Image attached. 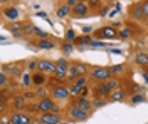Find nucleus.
<instances>
[{"mask_svg": "<svg viewBox=\"0 0 148 124\" xmlns=\"http://www.w3.org/2000/svg\"><path fill=\"white\" fill-rule=\"evenodd\" d=\"M69 96H71L69 86H64V84H56V86L51 89V97H52L54 101H66Z\"/></svg>", "mask_w": 148, "mask_h": 124, "instance_id": "39448f33", "label": "nucleus"}, {"mask_svg": "<svg viewBox=\"0 0 148 124\" xmlns=\"http://www.w3.org/2000/svg\"><path fill=\"white\" fill-rule=\"evenodd\" d=\"M125 97H126V92H125V89H120V87L110 94V99L113 102H121V101H125Z\"/></svg>", "mask_w": 148, "mask_h": 124, "instance_id": "4be33fe9", "label": "nucleus"}, {"mask_svg": "<svg viewBox=\"0 0 148 124\" xmlns=\"http://www.w3.org/2000/svg\"><path fill=\"white\" fill-rule=\"evenodd\" d=\"M36 111H39L40 114H44V112H57L59 107H57V104H56V101L52 97H42L36 104Z\"/></svg>", "mask_w": 148, "mask_h": 124, "instance_id": "f257e3e1", "label": "nucleus"}, {"mask_svg": "<svg viewBox=\"0 0 148 124\" xmlns=\"http://www.w3.org/2000/svg\"><path fill=\"white\" fill-rule=\"evenodd\" d=\"M69 69H71V64L69 60L64 57H61L57 62H56V72H54V77L57 81H62L66 77L69 76Z\"/></svg>", "mask_w": 148, "mask_h": 124, "instance_id": "f03ea898", "label": "nucleus"}, {"mask_svg": "<svg viewBox=\"0 0 148 124\" xmlns=\"http://www.w3.org/2000/svg\"><path fill=\"white\" fill-rule=\"evenodd\" d=\"M96 37L106 39V40H113V39L120 37V32L116 30V27H113V25H106V27H101L99 30H96Z\"/></svg>", "mask_w": 148, "mask_h": 124, "instance_id": "0eeeda50", "label": "nucleus"}, {"mask_svg": "<svg viewBox=\"0 0 148 124\" xmlns=\"http://www.w3.org/2000/svg\"><path fill=\"white\" fill-rule=\"evenodd\" d=\"M12 106H14L15 111H22L25 107V96H22V94L14 96L12 97Z\"/></svg>", "mask_w": 148, "mask_h": 124, "instance_id": "412c9836", "label": "nucleus"}, {"mask_svg": "<svg viewBox=\"0 0 148 124\" xmlns=\"http://www.w3.org/2000/svg\"><path fill=\"white\" fill-rule=\"evenodd\" d=\"M140 102H145V96L143 94H135L131 97V104H140Z\"/></svg>", "mask_w": 148, "mask_h": 124, "instance_id": "f704fd0d", "label": "nucleus"}, {"mask_svg": "<svg viewBox=\"0 0 148 124\" xmlns=\"http://www.w3.org/2000/svg\"><path fill=\"white\" fill-rule=\"evenodd\" d=\"M64 2H66V0H64Z\"/></svg>", "mask_w": 148, "mask_h": 124, "instance_id": "3c124183", "label": "nucleus"}, {"mask_svg": "<svg viewBox=\"0 0 148 124\" xmlns=\"http://www.w3.org/2000/svg\"><path fill=\"white\" fill-rule=\"evenodd\" d=\"M88 2V5H89V9L92 10H98V9H101V2L99 0H86Z\"/></svg>", "mask_w": 148, "mask_h": 124, "instance_id": "72a5a7b5", "label": "nucleus"}, {"mask_svg": "<svg viewBox=\"0 0 148 124\" xmlns=\"http://www.w3.org/2000/svg\"><path fill=\"white\" fill-rule=\"evenodd\" d=\"M37 17H44V19H47V15L44 14V12H40V14H37Z\"/></svg>", "mask_w": 148, "mask_h": 124, "instance_id": "a18cd8bd", "label": "nucleus"}, {"mask_svg": "<svg viewBox=\"0 0 148 124\" xmlns=\"http://www.w3.org/2000/svg\"><path fill=\"white\" fill-rule=\"evenodd\" d=\"M9 124H32V117L25 112H12L9 117Z\"/></svg>", "mask_w": 148, "mask_h": 124, "instance_id": "1a4fd4ad", "label": "nucleus"}, {"mask_svg": "<svg viewBox=\"0 0 148 124\" xmlns=\"http://www.w3.org/2000/svg\"><path fill=\"white\" fill-rule=\"evenodd\" d=\"M94 92L98 96H101V97H106V96H110L113 91H111L110 84L106 82V81H103V82H98L96 84V87H94Z\"/></svg>", "mask_w": 148, "mask_h": 124, "instance_id": "2eb2a0df", "label": "nucleus"}, {"mask_svg": "<svg viewBox=\"0 0 148 124\" xmlns=\"http://www.w3.org/2000/svg\"><path fill=\"white\" fill-rule=\"evenodd\" d=\"M10 67V76H15V77H18V76H22L24 72H22V67L20 66H15V64H12V66H9Z\"/></svg>", "mask_w": 148, "mask_h": 124, "instance_id": "c85d7f7f", "label": "nucleus"}, {"mask_svg": "<svg viewBox=\"0 0 148 124\" xmlns=\"http://www.w3.org/2000/svg\"><path fill=\"white\" fill-rule=\"evenodd\" d=\"M108 10H110V5H106V7H101V10H99V15H106V12H108Z\"/></svg>", "mask_w": 148, "mask_h": 124, "instance_id": "79ce46f5", "label": "nucleus"}, {"mask_svg": "<svg viewBox=\"0 0 148 124\" xmlns=\"http://www.w3.org/2000/svg\"><path fill=\"white\" fill-rule=\"evenodd\" d=\"M74 104L77 106V107H81V109H84V111H89V112H91V109H92V101H89L88 97H83V96H76Z\"/></svg>", "mask_w": 148, "mask_h": 124, "instance_id": "dca6fc26", "label": "nucleus"}, {"mask_svg": "<svg viewBox=\"0 0 148 124\" xmlns=\"http://www.w3.org/2000/svg\"><path fill=\"white\" fill-rule=\"evenodd\" d=\"M91 45H92V47H104L106 44H103V42H99V40H92Z\"/></svg>", "mask_w": 148, "mask_h": 124, "instance_id": "a19ab883", "label": "nucleus"}, {"mask_svg": "<svg viewBox=\"0 0 148 124\" xmlns=\"http://www.w3.org/2000/svg\"><path fill=\"white\" fill-rule=\"evenodd\" d=\"M37 70L39 72H42V74H52L54 76L56 72V62L52 60H49V59H40L39 62H37Z\"/></svg>", "mask_w": 148, "mask_h": 124, "instance_id": "6e6552de", "label": "nucleus"}, {"mask_svg": "<svg viewBox=\"0 0 148 124\" xmlns=\"http://www.w3.org/2000/svg\"><path fill=\"white\" fill-rule=\"evenodd\" d=\"M143 15H145V20H148V0H143Z\"/></svg>", "mask_w": 148, "mask_h": 124, "instance_id": "4c0bfd02", "label": "nucleus"}, {"mask_svg": "<svg viewBox=\"0 0 148 124\" xmlns=\"http://www.w3.org/2000/svg\"><path fill=\"white\" fill-rule=\"evenodd\" d=\"M130 17L133 20H145V15H143V3L141 2H136V3H131L130 5Z\"/></svg>", "mask_w": 148, "mask_h": 124, "instance_id": "f8f14e48", "label": "nucleus"}, {"mask_svg": "<svg viewBox=\"0 0 148 124\" xmlns=\"http://www.w3.org/2000/svg\"><path fill=\"white\" fill-rule=\"evenodd\" d=\"M108 84H110V87H111V91H114V89H118L120 87V81L116 79V77H111V79H108L106 81Z\"/></svg>", "mask_w": 148, "mask_h": 124, "instance_id": "473e14b6", "label": "nucleus"}, {"mask_svg": "<svg viewBox=\"0 0 148 124\" xmlns=\"http://www.w3.org/2000/svg\"><path fill=\"white\" fill-rule=\"evenodd\" d=\"M62 50H64V54H71V52H73V45H71V42H66L64 45H62Z\"/></svg>", "mask_w": 148, "mask_h": 124, "instance_id": "c9c22d12", "label": "nucleus"}, {"mask_svg": "<svg viewBox=\"0 0 148 124\" xmlns=\"http://www.w3.org/2000/svg\"><path fill=\"white\" fill-rule=\"evenodd\" d=\"M135 62H136L138 66L147 69L148 67V52H138V54L135 56Z\"/></svg>", "mask_w": 148, "mask_h": 124, "instance_id": "5701e85b", "label": "nucleus"}, {"mask_svg": "<svg viewBox=\"0 0 148 124\" xmlns=\"http://www.w3.org/2000/svg\"><path fill=\"white\" fill-rule=\"evenodd\" d=\"M86 84H88V76L77 77L76 81H73V82L69 84V91H71V94L79 96V94H81V91L86 87Z\"/></svg>", "mask_w": 148, "mask_h": 124, "instance_id": "9d476101", "label": "nucleus"}, {"mask_svg": "<svg viewBox=\"0 0 148 124\" xmlns=\"http://www.w3.org/2000/svg\"><path fill=\"white\" fill-rule=\"evenodd\" d=\"M106 2H116V0H106Z\"/></svg>", "mask_w": 148, "mask_h": 124, "instance_id": "de8ad7c7", "label": "nucleus"}, {"mask_svg": "<svg viewBox=\"0 0 148 124\" xmlns=\"http://www.w3.org/2000/svg\"><path fill=\"white\" fill-rule=\"evenodd\" d=\"M9 84V77H7V72L5 70H2L0 72V87L2 89H5V86Z\"/></svg>", "mask_w": 148, "mask_h": 124, "instance_id": "7c9ffc66", "label": "nucleus"}, {"mask_svg": "<svg viewBox=\"0 0 148 124\" xmlns=\"http://www.w3.org/2000/svg\"><path fill=\"white\" fill-rule=\"evenodd\" d=\"M0 2H2V3L5 5V3H9V2H14V0H0Z\"/></svg>", "mask_w": 148, "mask_h": 124, "instance_id": "49530a36", "label": "nucleus"}, {"mask_svg": "<svg viewBox=\"0 0 148 124\" xmlns=\"http://www.w3.org/2000/svg\"><path fill=\"white\" fill-rule=\"evenodd\" d=\"M86 72H88V66H86V64H83V62H73V64H71V69H69L67 79L76 81L77 77L86 76Z\"/></svg>", "mask_w": 148, "mask_h": 124, "instance_id": "423d86ee", "label": "nucleus"}, {"mask_svg": "<svg viewBox=\"0 0 148 124\" xmlns=\"http://www.w3.org/2000/svg\"><path fill=\"white\" fill-rule=\"evenodd\" d=\"M76 30H73V29H67L66 30V34H64V39H66V42H71L73 44L74 40H76Z\"/></svg>", "mask_w": 148, "mask_h": 124, "instance_id": "cd10ccee", "label": "nucleus"}, {"mask_svg": "<svg viewBox=\"0 0 148 124\" xmlns=\"http://www.w3.org/2000/svg\"><path fill=\"white\" fill-rule=\"evenodd\" d=\"M71 14H73V9H71L67 3H61V5L56 9V17H59V19L71 17Z\"/></svg>", "mask_w": 148, "mask_h": 124, "instance_id": "a211bd4d", "label": "nucleus"}, {"mask_svg": "<svg viewBox=\"0 0 148 124\" xmlns=\"http://www.w3.org/2000/svg\"><path fill=\"white\" fill-rule=\"evenodd\" d=\"M22 27H24V24H20V22H10L9 25H7L9 32L14 35V37H20V35H24V34H22Z\"/></svg>", "mask_w": 148, "mask_h": 124, "instance_id": "aec40b11", "label": "nucleus"}, {"mask_svg": "<svg viewBox=\"0 0 148 124\" xmlns=\"http://www.w3.org/2000/svg\"><path fill=\"white\" fill-rule=\"evenodd\" d=\"M133 35V29L131 27H125V29L120 30V39L121 40H126V39H130Z\"/></svg>", "mask_w": 148, "mask_h": 124, "instance_id": "a878e982", "label": "nucleus"}, {"mask_svg": "<svg viewBox=\"0 0 148 124\" xmlns=\"http://www.w3.org/2000/svg\"><path fill=\"white\" fill-rule=\"evenodd\" d=\"M147 52H148V50H147Z\"/></svg>", "mask_w": 148, "mask_h": 124, "instance_id": "8fccbe9b", "label": "nucleus"}, {"mask_svg": "<svg viewBox=\"0 0 148 124\" xmlns=\"http://www.w3.org/2000/svg\"><path fill=\"white\" fill-rule=\"evenodd\" d=\"M89 5H88V2H81V3H77L76 7H73V14H71V17L73 19H83V17H88V14H89Z\"/></svg>", "mask_w": 148, "mask_h": 124, "instance_id": "9b49d317", "label": "nucleus"}, {"mask_svg": "<svg viewBox=\"0 0 148 124\" xmlns=\"http://www.w3.org/2000/svg\"><path fill=\"white\" fill-rule=\"evenodd\" d=\"M37 62H39V60H30L29 66H27V69L29 70H37Z\"/></svg>", "mask_w": 148, "mask_h": 124, "instance_id": "58836bf2", "label": "nucleus"}, {"mask_svg": "<svg viewBox=\"0 0 148 124\" xmlns=\"http://www.w3.org/2000/svg\"><path fill=\"white\" fill-rule=\"evenodd\" d=\"M36 47L42 49V50H52V49L56 47V42L52 40V39H37Z\"/></svg>", "mask_w": 148, "mask_h": 124, "instance_id": "f3484780", "label": "nucleus"}, {"mask_svg": "<svg viewBox=\"0 0 148 124\" xmlns=\"http://www.w3.org/2000/svg\"><path fill=\"white\" fill-rule=\"evenodd\" d=\"M20 79H22V86H24V87L32 86V74H27V72H24V74L20 76Z\"/></svg>", "mask_w": 148, "mask_h": 124, "instance_id": "bb28decb", "label": "nucleus"}, {"mask_svg": "<svg viewBox=\"0 0 148 124\" xmlns=\"http://www.w3.org/2000/svg\"><path fill=\"white\" fill-rule=\"evenodd\" d=\"M143 79H145V82H147V84H148V72H147V70L143 72Z\"/></svg>", "mask_w": 148, "mask_h": 124, "instance_id": "c03bdc74", "label": "nucleus"}, {"mask_svg": "<svg viewBox=\"0 0 148 124\" xmlns=\"http://www.w3.org/2000/svg\"><path fill=\"white\" fill-rule=\"evenodd\" d=\"M39 94L42 96V97H47V91L44 89V86H42V87H37V96H39Z\"/></svg>", "mask_w": 148, "mask_h": 124, "instance_id": "ea45409f", "label": "nucleus"}, {"mask_svg": "<svg viewBox=\"0 0 148 124\" xmlns=\"http://www.w3.org/2000/svg\"><path fill=\"white\" fill-rule=\"evenodd\" d=\"M73 44L74 45H91L92 39H91V35H79V37H76V40Z\"/></svg>", "mask_w": 148, "mask_h": 124, "instance_id": "b1692460", "label": "nucleus"}, {"mask_svg": "<svg viewBox=\"0 0 148 124\" xmlns=\"http://www.w3.org/2000/svg\"><path fill=\"white\" fill-rule=\"evenodd\" d=\"M104 104H106V97L98 96V97H94V99H92V107H103Z\"/></svg>", "mask_w": 148, "mask_h": 124, "instance_id": "c756f323", "label": "nucleus"}, {"mask_svg": "<svg viewBox=\"0 0 148 124\" xmlns=\"http://www.w3.org/2000/svg\"><path fill=\"white\" fill-rule=\"evenodd\" d=\"M121 70H123V66H113L111 67V72H113V76H116V74H121Z\"/></svg>", "mask_w": 148, "mask_h": 124, "instance_id": "e433bc0d", "label": "nucleus"}, {"mask_svg": "<svg viewBox=\"0 0 148 124\" xmlns=\"http://www.w3.org/2000/svg\"><path fill=\"white\" fill-rule=\"evenodd\" d=\"M34 29H36V27H34L30 22H25V24H24V27H22V34H24L25 37H29V35H34Z\"/></svg>", "mask_w": 148, "mask_h": 124, "instance_id": "393cba45", "label": "nucleus"}, {"mask_svg": "<svg viewBox=\"0 0 148 124\" xmlns=\"http://www.w3.org/2000/svg\"><path fill=\"white\" fill-rule=\"evenodd\" d=\"M89 111H84V109H81V107H77L76 104L69 106V109H67V116H69V119L71 121H86L88 117H89Z\"/></svg>", "mask_w": 148, "mask_h": 124, "instance_id": "20e7f679", "label": "nucleus"}, {"mask_svg": "<svg viewBox=\"0 0 148 124\" xmlns=\"http://www.w3.org/2000/svg\"><path fill=\"white\" fill-rule=\"evenodd\" d=\"M34 35H36L37 39H49L47 32H44V30L39 29V27H36V29H34Z\"/></svg>", "mask_w": 148, "mask_h": 124, "instance_id": "2f4dec72", "label": "nucleus"}, {"mask_svg": "<svg viewBox=\"0 0 148 124\" xmlns=\"http://www.w3.org/2000/svg\"><path fill=\"white\" fill-rule=\"evenodd\" d=\"M92 32V27H84L83 29V35H89Z\"/></svg>", "mask_w": 148, "mask_h": 124, "instance_id": "37998d69", "label": "nucleus"}, {"mask_svg": "<svg viewBox=\"0 0 148 124\" xmlns=\"http://www.w3.org/2000/svg\"><path fill=\"white\" fill-rule=\"evenodd\" d=\"M89 77L98 81V82H103V81L111 79L113 72H111V67H92L91 72H89Z\"/></svg>", "mask_w": 148, "mask_h": 124, "instance_id": "7ed1b4c3", "label": "nucleus"}, {"mask_svg": "<svg viewBox=\"0 0 148 124\" xmlns=\"http://www.w3.org/2000/svg\"><path fill=\"white\" fill-rule=\"evenodd\" d=\"M2 15H3L7 20H10V22H17L18 17H20L17 7H12V5H9V7L3 5V9H2Z\"/></svg>", "mask_w": 148, "mask_h": 124, "instance_id": "4468645a", "label": "nucleus"}, {"mask_svg": "<svg viewBox=\"0 0 148 124\" xmlns=\"http://www.w3.org/2000/svg\"><path fill=\"white\" fill-rule=\"evenodd\" d=\"M147 72H148V67H147Z\"/></svg>", "mask_w": 148, "mask_h": 124, "instance_id": "09e8293b", "label": "nucleus"}, {"mask_svg": "<svg viewBox=\"0 0 148 124\" xmlns=\"http://www.w3.org/2000/svg\"><path fill=\"white\" fill-rule=\"evenodd\" d=\"M47 84V77L46 74H42V72H39V70H36L34 74H32V86L36 87H42Z\"/></svg>", "mask_w": 148, "mask_h": 124, "instance_id": "6ab92c4d", "label": "nucleus"}, {"mask_svg": "<svg viewBox=\"0 0 148 124\" xmlns=\"http://www.w3.org/2000/svg\"><path fill=\"white\" fill-rule=\"evenodd\" d=\"M39 121H40V124H61L62 123L61 116L57 112H44V114H40Z\"/></svg>", "mask_w": 148, "mask_h": 124, "instance_id": "ddd939ff", "label": "nucleus"}]
</instances>
